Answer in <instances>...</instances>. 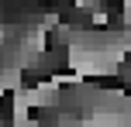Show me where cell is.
<instances>
[{
    "mask_svg": "<svg viewBox=\"0 0 131 127\" xmlns=\"http://www.w3.org/2000/svg\"><path fill=\"white\" fill-rule=\"evenodd\" d=\"M31 124V107L21 100V93H10V127H28Z\"/></svg>",
    "mask_w": 131,
    "mask_h": 127,
    "instance_id": "obj_1",
    "label": "cell"
},
{
    "mask_svg": "<svg viewBox=\"0 0 131 127\" xmlns=\"http://www.w3.org/2000/svg\"><path fill=\"white\" fill-rule=\"evenodd\" d=\"M107 21H111V14H107V7H104V4H97V7L90 10V24H93V27H104Z\"/></svg>",
    "mask_w": 131,
    "mask_h": 127,
    "instance_id": "obj_2",
    "label": "cell"
}]
</instances>
